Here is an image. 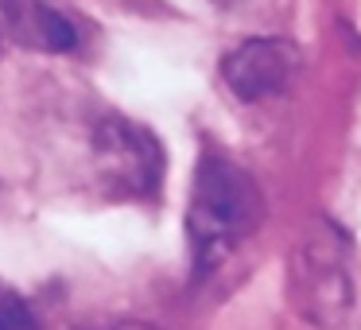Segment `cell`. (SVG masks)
<instances>
[{
    "label": "cell",
    "mask_w": 361,
    "mask_h": 330,
    "mask_svg": "<svg viewBox=\"0 0 361 330\" xmlns=\"http://www.w3.org/2000/svg\"><path fill=\"white\" fill-rule=\"evenodd\" d=\"M264 195L257 179L241 164L206 152L195 167L187 202V241L195 257V272L206 276L221 264L233 249H241L264 226Z\"/></svg>",
    "instance_id": "6da1fadb"
},
{
    "label": "cell",
    "mask_w": 361,
    "mask_h": 330,
    "mask_svg": "<svg viewBox=\"0 0 361 330\" xmlns=\"http://www.w3.org/2000/svg\"><path fill=\"white\" fill-rule=\"evenodd\" d=\"M90 156H94V179L109 198L121 202H144L159 195L164 183V144L148 125L128 121L121 113H105L94 121L90 133Z\"/></svg>",
    "instance_id": "3957f363"
},
{
    "label": "cell",
    "mask_w": 361,
    "mask_h": 330,
    "mask_svg": "<svg viewBox=\"0 0 361 330\" xmlns=\"http://www.w3.org/2000/svg\"><path fill=\"white\" fill-rule=\"evenodd\" d=\"M214 4H218V8H237L241 0H214Z\"/></svg>",
    "instance_id": "ba28073f"
},
{
    "label": "cell",
    "mask_w": 361,
    "mask_h": 330,
    "mask_svg": "<svg viewBox=\"0 0 361 330\" xmlns=\"http://www.w3.org/2000/svg\"><path fill=\"white\" fill-rule=\"evenodd\" d=\"M117 330H156V326H144V322H125V326H117Z\"/></svg>",
    "instance_id": "52a82bcc"
},
{
    "label": "cell",
    "mask_w": 361,
    "mask_h": 330,
    "mask_svg": "<svg viewBox=\"0 0 361 330\" xmlns=\"http://www.w3.org/2000/svg\"><path fill=\"white\" fill-rule=\"evenodd\" d=\"M0 32L39 55H74L82 47V28L51 0H0Z\"/></svg>",
    "instance_id": "5b68a950"
},
{
    "label": "cell",
    "mask_w": 361,
    "mask_h": 330,
    "mask_svg": "<svg viewBox=\"0 0 361 330\" xmlns=\"http://www.w3.org/2000/svg\"><path fill=\"white\" fill-rule=\"evenodd\" d=\"M0 330H35V319L27 311L24 295L0 280Z\"/></svg>",
    "instance_id": "8992f818"
},
{
    "label": "cell",
    "mask_w": 361,
    "mask_h": 330,
    "mask_svg": "<svg viewBox=\"0 0 361 330\" xmlns=\"http://www.w3.org/2000/svg\"><path fill=\"white\" fill-rule=\"evenodd\" d=\"M303 51L291 39L280 35H252V39L237 43L226 59H221V78H226L229 94L237 102H268L280 97L291 86V78L299 74Z\"/></svg>",
    "instance_id": "277c9868"
},
{
    "label": "cell",
    "mask_w": 361,
    "mask_h": 330,
    "mask_svg": "<svg viewBox=\"0 0 361 330\" xmlns=\"http://www.w3.org/2000/svg\"><path fill=\"white\" fill-rule=\"evenodd\" d=\"M288 295L307 322L334 330L353 307L350 280V237L338 221L319 218L291 249L288 260Z\"/></svg>",
    "instance_id": "7a4b0ae2"
}]
</instances>
